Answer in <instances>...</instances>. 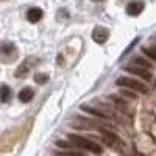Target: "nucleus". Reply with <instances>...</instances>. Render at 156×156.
<instances>
[{"label": "nucleus", "mask_w": 156, "mask_h": 156, "mask_svg": "<svg viewBox=\"0 0 156 156\" xmlns=\"http://www.w3.org/2000/svg\"><path fill=\"white\" fill-rule=\"evenodd\" d=\"M59 156H84L81 153H76V151H72V150H67V151H62L59 153Z\"/></svg>", "instance_id": "obj_15"}, {"label": "nucleus", "mask_w": 156, "mask_h": 156, "mask_svg": "<svg viewBox=\"0 0 156 156\" xmlns=\"http://www.w3.org/2000/svg\"><path fill=\"white\" fill-rule=\"evenodd\" d=\"M16 53V47L11 42H2L0 44V55L8 56V55H14Z\"/></svg>", "instance_id": "obj_9"}, {"label": "nucleus", "mask_w": 156, "mask_h": 156, "mask_svg": "<svg viewBox=\"0 0 156 156\" xmlns=\"http://www.w3.org/2000/svg\"><path fill=\"white\" fill-rule=\"evenodd\" d=\"M97 2H100V0H97Z\"/></svg>", "instance_id": "obj_17"}, {"label": "nucleus", "mask_w": 156, "mask_h": 156, "mask_svg": "<svg viewBox=\"0 0 156 156\" xmlns=\"http://www.w3.org/2000/svg\"><path fill=\"white\" fill-rule=\"evenodd\" d=\"M69 140L72 142V144H73L75 147H80V148L89 150V151L97 153V154H100V153H101V147H100V145H97L95 142L89 140V139H86V137H83V136L70 134V136H69Z\"/></svg>", "instance_id": "obj_1"}, {"label": "nucleus", "mask_w": 156, "mask_h": 156, "mask_svg": "<svg viewBox=\"0 0 156 156\" xmlns=\"http://www.w3.org/2000/svg\"><path fill=\"white\" fill-rule=\"evenodd\" d=\"M144 8H145L144 2H129L126 5V14H129V16H139L140 12L144 11Z\"/></svg>", "instance_id": "obj_4"}, {"label": "nucleus", "mask_w": 156, "mask_h": 156, "mask_svg": "<svg viewBox=\"0 0 156 156\" xmlns=\"http://www.w3.org/2000/svg\"><path fill=\"white\" fill-rule=\"evenodd\" d=\"M42 16H44V12H42V9L41 8H30L28 11H27V19H28V22H31V23H36V22H39L42 19Z\"/></svg>", "instance_id": "obj_6"}, {"label": "nucleus", "mask_w": 156, "mask_h": 156, "mask_svg": "<svg viewBox=\"0 0 156 156\" xmlns=\"http://www.w3.org/2000/svg\"><path fill=\"white\" fill-rule=\"evenodd\" d=\"M11 100V87L3 84V86H0V101H3V103H8Z\"/></svg>", "instance_id": "obj_11"}, {"label": "nucleus", "mask_w": 156, "mask_h": 156, "mask_svg": "<svg viewBox=\"0 0 156 156\" xmlns=\"http://www.w3.org/2000/svg\"><path fill=\"white\" fill-rule=\"evenodd\" d=\"M109 37V31L103 27H95L94 31H92V39L97 42V44H105Z\"/></svg>", "instance_id": "obj_3"}, {"label": "nucleus", "mask_w": 156, "mask_h": 156, "mask_svg": "<svg viewBox=\"0 0 156 156\" xmlns=\"http://www.w3.org/2000/svg\"><path fill=\"white\" fill-rule=\"evenodd\" d=\"M81 109L86 111V112H89V114H92V115H97V117H106V115H108L106 112L98 111V109H95V108H90V106H87V105H83Z\"/></svg>", "instance_id": "obj_12"}, {"label": "nucleus", "mask_w": 156, "mask_h": 156, "mask_svg": "<svg viewBox=\"0 0 156 156\" xmlns=\"http://www.w3.org/2000/svg\"><path fill=\"white\" fill-rule=\"evenodd\" d=\"M115 84L122 86V87H128V89L137 90V92H142V94L148 92V89H147V86H144V83H140L137 80H133V78H128V76H119L115 80Z\"/></svg>", "instance_id": "obj_2"}, {"label": "nucleus", "mask_w": 156, "mask_h": 156, "mask_svg": "<svg viewBox=\"0 0 156 156\" xmlns=\"http://www.w3.org/2000/svg\"><path fill=\"white\" fill-rule=\"evenodd\" d=\"M34 81L37 84H45L48 81V75L47 73H36L34 75Z\"/></svg>", "instance_id": "obj_13"}, {"label": "nucleus", "mask_w": 156, "mask_h": 156, "mask_svg": "<svg viewBox=\"0 0 156 156\" xmlns=\"http://www.w3.org/2000/svg\"><path fill=\"white\" fill-rule=\"evenodd\" d=\"M56 145L61 148H66V150H70L72 147H75L70 140H56Z\"/></svg>", "instance_id": "obj_14"}, {"label": "nucleus", "mask_w": 156, "mask_h": 156, "mask_svg": "<svg viewBox=\"0 0 156 156\" xmlns=\"http://www.w3.org/2000/svg\"><path fill=\"white\" fill-rule=\"evenodd\" d=\"M33 97H34V90H33L31 87H23L20 92H19V100H20L22 103H28V101H31Z\"/></svg>", "instance_id": "obj_7"}, {"label": "nucleus", "mask_w": 156, "mask_h": 156, "mask_svg": "<svg viewBox=\"0 0 156 156\" xmlns=\"http://www.w3.org/2000/svg\"><path fill=\"white\" fill-rule=\"evenodd\" d=\"M31 66H33V64H31V58H30V59L25 61V62L22 64V66H19V69L14 72V75H16L17 78H23L25 75L28 73V70L31 69Z\"/></svg>", "instance_id": "obj_8"}, {"label": "nucleus", "mask_w": 156, "mask_h": 156, "mask_svg": "<svg viewBox=\"0 0 156 156\" xmlns=\"http://www.w3.org/2000/svg\"><path fill=\"white\" fill-rule=\"evenodd\" d=\"M125 70L131 72V73H134V75H137V76H140V78H144V80H147V81H150V80H151V73H150L148 70H144V67L126 66V67H125Z\"/></svg>", "instance_id": "obj_5"}, {"label": "nucleus", "mask_w": 156, "mask_h": 156, "mask_svg": "<svg viewBox=\"0 0 156 156\" xmlns=\"http://www.w3.org/2000/svg\"><path fill=\"white\" fill-rule=\"evenodd\" d=\"M131 66H136V67H145V69H151L153 64L147 59H142L140 56H133L131 59Z\"/></svg>", "instance_id": "obj_10"}, {"label": "nucleus", "mask_w": 156, "mask_h": 156, "mask_svg": "<svg viewBox=\"0 0 156 156\" xmlns=\"http://www.w3.org/2000/svg\"><path fill=\"white\" fill-rule=\"evenodd\" d=\"M142 51H144V53H147V55H148V56H150L151 59H154V56H156V55L153 53L151 50H147V48H142Z\"/></svg>", "instance_id": "obj_16"}]
</instances>
